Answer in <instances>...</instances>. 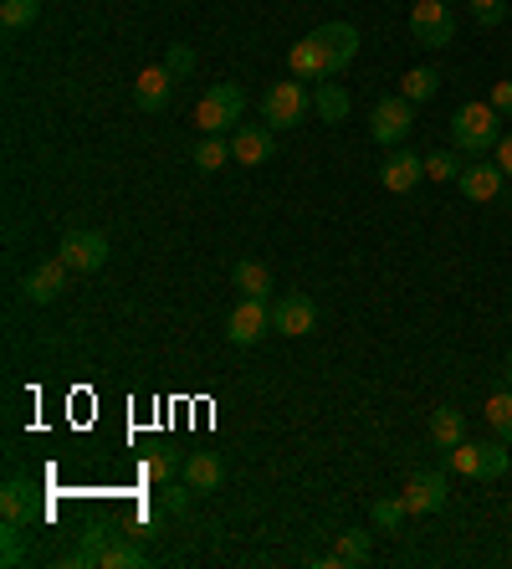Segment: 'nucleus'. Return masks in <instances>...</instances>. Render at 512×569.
I'll return each instance as SVG.
<instances>
[{
  "instance_id": "10",
  "label": "nucleus",
  "mask_w": 512,
  "mask_h": 569,
  "mask_svg": "<svg viewBox=\"0 0 512 569\" xmlns=\"http://www.w3.org/2000/svg\"><path fill=\"white\" fill-rule=\"evenodd\" d=\"M57 256L73 272H98L102 262H108V237H102V231H67Z\"/></svg>"
},
{
  "instance_id": "21",
  "label": "nucleus",
  "mask_w": 512,
  "mask_h": 569,
  "mask_svg": "<svg viewBox=\"0 0 512 569\" xmlns=\"http://www.w3.org/2000/svg\"><path fill=\"white\" fill-rule=\"evenodd\" d=\"M149 555L139 549V544H129L123 534H108V544H102V555H98V569H144Z\"/></svg>"
},
{
  "instance_id": "19",
  "label": "nucleus",
  "mask_w": 512,
  "mask_h": 569,
  "mask_svg": "<svg viewBox=\"0 0 512 569\" xmlns=\"http://www.w3.org/2000/svg\"><path fill=\"white\" fill-rule=\"evenodd\" d=\"M431 441H436L440 451H451L467 441V416L456 411V405H440V411H431Z\"/></svg>"
},
{
  "instance_id": "34",
  "label": "nucleus",
  "mask_w": 512,
  "mask_h": 569,
  "mask_svg": "<svg viewBox=\"0 0 512 569\" xmlns=\"http://www.w3.org/2000/svg\"><path fill=\"white\" fill-rule=\"evenodd\" d=\"M487 103L498 108L502 119H512V77H502V83H492V98Z\"/></svg>"
},
{
  "instance_id": "20",
  "label": "nucleus",
  "mask_w": 512,
  "mask_h": 569,
  "mask_svg": "<svg viewBox=\"0 0 512 569\" xmlns=\"http://www.w3.org/2000/svg\"><path fill=\"white\" fill-rule=\"evenodd\" d=\"M231 283L241 287V298H272V272H266V262H251V256H241L231 267Z\"/></svg>"
},
{
  "instance_id": "2",
  "label": "nucleus",
  "mask_w": 512,
  "mask_h": 569,
  "mask_svg": "<svg viewBox=\"0 0 512 569\" xmlns=\"http://www.w3.org/2000/svg\"><path fill=\"white\" fill-rule=\"evenodd\" d=\"M241 113H247V92L236 83H216L205 88V98L195 103V129L200 134H236L241 129Z\"/></svg>"
},
{
  "instance_id": "36",
  "label": "nucleus",
  "mask_w": 512,
  "mask_h": 569,
  "mask_svg": "<svg viewBox=\"0 0 512 569\" xmlns=\"http://www.w3.org/2000/svg\"><path fill=\"white\" fill-rule=\"evenodd\" d=\"M492 160H498L502 175L512 180V134H502V139H498V150H492Z\"/></svg>"
},
{
  "instance_id": "23",
  "label": "nucleus",
  "mask_w": 512,
  "mask_h": 569,
  "mask_svg": "<svg viewBox=\"0 0 512 569\" xmlns=\"http://www.w3.org/2000/svg\"><path fill=\"white\" fill-rule=\"evenodd\" d=\"M369 559V534L364 528H344V534H338V544H334V555L328 559H318V565H364Z\"/></svg>"
},
{
  "instance_id": "12",
  "label": "nucleus",
  "mask_w": 512,
  "mask_h": 569,
  "mask_svg": "<svg viewBox=\"0 0 512 569\" xmlns=\"http://www.w3.org/2000/svg\"><path fill=\"white\" fill-rule=\"evenodd\" d=\"M502 180H508V175H502L498 160H471V165L461 169L456 190L467 195L471 206H487V200H498V195H502Z\"/></svg>"
},
{
  "instance_id": "26",
  "label": "nucleus",
  "mask_w": 512,
  "mask_h": 569,
  "mask_svg": "<svg viewBox=\"0 0 512 569\" xmlns=\"http://www.w3.org/2000/svg\"><path fill=\"white\" fill-rule=\"evenodd\" d=\"M436 92H440L436 67H410V73L400 77V98H410V103H425V98H436Z\"/></svg>"
},
{
  "instance_id": "32",
  "label": "nucleus",
  "mask_w": 512,
  "mask_h": 569,
  "mask_svg": "<svg viewBox=\"0 0 512 569\" xmlns=\"http://www.w3.org/2000/svg\"><path fill=\"white\" fill-rule=\"evenodd\" d=\"M179 467L175 451H154V457H144V478L149 482H170V472Z\"/></svg>"
},
{
  "instance_id": "14",
  "label": "nucleus",
  "mask_w": 512,
  "mask_h": 569,
  "mask_svg": "<svg viewBox=\"0 0 512 569\" xmlns=\"http://www.w3.org/2000/svg\"><path fill=\"white\" fill-rule=\"evenodd\" d=\"M272 150H277V139H272L266 123H241V129L231 134V160H236V165H247V169L266 165Z\"/></svg>"
},
{
  "instance_id": "31",
  "label": "nucleus",
  "mask_w": 512,
  "mask_h": 569,
  "mask_svg": "<svg viewBox=\"0 0 512 569\" xmlns=\"http://www.w3.org/2000/svg\"><path fill=\"white\" fill-rule=\"evenodd\" d=\"M164 67L175 77H190L195 73V46L190 42H170V52H164Z\"/></svg>"
},
{
  "instance_id": "7",
  "label": "nucleus",
  "mask_w": 512,
  "mask_h": 569,
  "mask_svg": "<svg viewBox=\"0 0 512 569\" xmlns=\"http://www.w3.org/2000/svg\"><path fill=\"white\" fill-rule=\"evenodd\" d=\"M266 329H272V303L266 298H241L231 308V318H226V339H231L236 349L262 344Z\"/></svg>"
},
{
  "instance_id": "4",
  "label": "nucleus",
  "mask_w": 512,
  "mask_h": 569,
  "mask_svg": "<svg viewBox=\"0 0 512 569\" xmlns=\"http://www.w3.org/2000/svg\"><path fill=\"white\" fill-rule=\"evenodd\" d=\"M307 113H313V92H307L297 77H287V83H272V88L262 92V119L277 123V129H297Z\"/></svg>"
},
{
  "instance_id": "37",
  "label": "nucleus",
  "mask_w": 512,
  "mask_h": 569,
  "mask_svg": "<svg viewBox=\"0 0 512 569\" xmlns=\"http://www.w3.org/2000/svg\"><path fill=\"white\" fill-rule=\"evenodd\" d=\"M502 375H508V385H512V354H508V360H502Z\"/></svg>"
},
{
  "instance_id": "18",
  "label": "nucleus",
  "mask_w": 512,
  "mask_h": 569,
  "mask_svg": "<svg viewBox=\"0 0 512 569\" xmlns=\"http://www.w3.org/2000/svg\"><path fill=\"white\" fill-rule=\"evenodd\" d=\"M179 472H185V482H190L195 493H216L220 482H226V462H220L216 451H190L179 462Z\"/></svg>"
},
{
  "instance_id": "38",
  "label": "nucleus",
  "mask_w": 512,
  "mask_h": 569,
  "mask_svg": "<svg viewBox=\"0 0 512 569\" xmlns=\"http://www.w3.org/2000/svg\"><path fill=\"white\" fill-rule=\"evenodd\" d=\"M446 6H451V0H446Z\"/></svg>"
},
{
  "instance_id": "29",
  "label": "nucleus",
  "mask_w": 512,
  "mask_h": 569,
  "mask_svg": "<svg viewBox=\"0 0 512 569\" xmlns=\"http://www.w3.org/2000/svg\"><path fill=\"white\" fill-rule=\"evenodd\" d=\"M461 150H436L425 154V180H461Z\"/></svg>"
},
{
  "instance_id": "17",
  "label": "nucleus",
  "mask_w": 512,
  "mask_h": 569,
  "mask_svg": "<svg viewBox=\"0 0 512 569\" xmlns=\"http://www.w3.org/2000/svg\"><path fill=\"white\" fill-rule=\"evenodd\" d=\"M0 518L6 524H36V488H31L26 478H6V488H0Z\"/></svg>"
},
{
  "instance_id": "8",
  "label": "nucleus",
  "mask_w": 512,
  "mask_h": 569,
  "mask_svg": "<svg viewBox=\"0 0 512 569\" xmlns=\"http://www.w3.org/2000/svg\"><path fill=\"white\" fill-rule=\"evenodd\" d=\"M313 42H318V52H323V73L328 77H338L353 57H359V31H353L349 21H328V26H318L313 31Z\"/></svg>"
},
{
  "instance_id": "13",
  "label": "nucleus",
  "mask_w": 512,
  "mask_h": 569,
  "mask_svg": "<svg viewBox=\"0 0 512 569\" xmlns=\"http://www.w3.org/2000/svg\"><path fill=\"white\" fill-rule=\"evenodd\" d=\"M400 497H405L410 513H440L446 503H451V488H446L440 472H415V478L400 488Z\"/></svg>"
},
{
  "instance_id": "28",
  "label": "nucleus",
  "mask_w": 512,
  "mask_h": 569,
  "mask_svg": "<svg viewBox=\"0 0 512 569\" xmlns=\"http://www.w3.org/2000/svg\"><path fill=\"white\" fill-rule=\"evenodd\" d=\"M26 565V524H6L0 528V569Z\"/></svg>"
},
{
  "instance_id": "27",
  "label": "nucleus",
  "mask_w": 512,
  "mask_h": 569,
  "mask_svg": "<svg viewBox=\"0 0 512 569\" xmlns=\"http://www.w3.org/2000/svg\"><path fill=\"white\" fill-rule=\"evenodd\" d=\"M36 15H42V0H0V26L6 31L36 26Z\"/></svg>"
},
{
  "instance_id": "33",
  "label": "nucleus",
  "mask_w": 512,
  "mask_h": 569,
  "mask_svg": "<svg viewBox=\"0 0 512 569\" xmlns=\"http://www.w3.org/2000/svg\"><path fill=\"white\" fill-rule=\"evenodd\" d=\"M471 15H477V26H498L502 15H508V0H467Z\"/></svg>"
},
{
  "instance_id": "22",
  "label": "nucleus",
  "mask_w": 512,
  "mask_h": 569,
  "mask_svg": "<svg viewBox=\"0 0 512 569\" xmlns=\"http://www.w3.org/2000/svg\"><path fill=\"white\" fill-rule=\"evenodd\" d=\"M349 92L338 88V83H318V92H313V113H318V123H344L349 119Z\"/></svg>"
},
{
  "instance_id": "30",
  "label": "nucleus",
  "mask_w": 512,
  "mask_h": 569,
  "mask_svg": "<svg viewBox=\"0 0 512 569\" xmlns=\"http://www.w3.org/2000/svg\"><path fill=\"white\" fill-rule=\"evenodd\" d=\"M369 518H374V528H400L410 518V508H405V497H380L369 508Z\"/></svg>"
},
{
  "instance_id": "1",
  "label": "nucleus",
  "mask_w": 512,
  "mask_h": 569,
  "mask_svg": "<svg viewBox=\"0 0 512 569\" xmlns=\"http://www.w3.org/2000/svg\"><path fill=\"white\" fill-rule=\"evenodd\" d=\"M502 139V113L492 103H461L451 119V144L471 160H482V154L498 150Z\"/></svg>"
},
{
  "instance_id": "25",
  "label": "nucleus",
  "mask_w": 512,
  "mask_h": 569,
  "mask_svg": "<svg viewBox=\"0 0 512 569\" xmlns=\"http://www.w3.org/2000/svg\"><path fill=\"white\" fill-rule=\"evenodd\" d=\"M482 416H487V426H492V436L512 447V385H508V390H498V395H487Z\"/></svg>"
},
{
  "instance_id": "24",
  "label": "nucleus",
  "mask_w": 512,
  "mask_h": 569,
  "mask_svg": "<svg viewBox=\"0 0 512 569\" xmlns=\"http://www.w3.org/2000/svg\"><path fill=\"white\" fill-rule=\"evenodd\" d=\"M231 165V139L226 134H205L200 144H195V169L200 175H216V169Z\"/></svg>"
},
{
  "instance_id": "16",
  "label": "nucleus",
  "mask_w": 512,
  "mask_h": 569,
  "mask_svg": "<svg viewBox=\"0 0 512 569\" xmlns=\"http://www.w3.org/2000/svg\"><path fill=\"white\" fill-rule=\"evenodd\" d=\"M421 180H425V160H421V154H410L405 144H400V150H390V160L380 165V185H384V190L410 195Z\"/></svg>"
},
{
  "instance_id": "11",
  "label": "nucleus",
  "mask_w": 512,
  "mask_h": 569,
  "mask_svg": "<svg viewBox=\"0 0 512 569\" xmlns=\"http://www.w3.org/2000/svg\"><path fill=\"white\" fill-rule=\"evenodd\" d=\"M67 277H73V267L62 256H52V262H42V267H31L21 277V293H26V303H57L67 293Z\"/></svg>"
},
{
  "instance_id": "15",
  "label": "nucleus",
  "mask_w": 512,
  "mask_h": 569,
  "mask_svg": "<svg viewBox=\"0 0 512 569\" xmlns=\"http://www.w3.org/2000/svg\"><path fill=\"white\" fill-rule=\"evenodd\" d=\"M175 83L179 77L170 73V67H144V73L133 77V103L144 108V113H164V108H170V92H175Z\"/></svg>"
},
{
  "instance_id": "9",
  "label": "nucleus",
  "mask_w": 512,
  "mask_h": 569,
  "mask_svg": "<svg viewBox=\"0 0 512 569\" xmlns=\"http://www.w3.org/2000/svg\"><path fill=\"white\" fill-rule=\"evenodd\" d=\"M272 329L287 333V339H303V333L318 329V303L307 293H282L277 308H272Z\"/></svg>"
},
{
  "instance_id": "5",
  "label": "nucleus",
  "mask_w": 512,
  "mask_h": 569,
  "mask_svg": "<svg viewBox=\"0 0 512 569\" xmlns=\"http://www.w3.org/2000/svg\"><path fill=\"white\" fill-rule=\"evenodd\" d=\"M410 36L425 46V52H440V46L456 42V15L446 0H415L410 11Z\"/></svg>"
},
{
  "instance_id": "3",
  "label": "nucleus",
  "mask_w": 512,
  "mask_h": 569,
  "mask_svg": "<svg viewBox=\"0 0 512 569\" xmlns=\"http://www.w3.org/2000/svg\"><path fill=\"white\" fill-rule=\"evenodd\" d=\"M508 462V441H461V447L446 451V467L461 478H502Z\"/></svg>"
},
{
  "instance_id": "6",
  "label": "nucleus",
  "mask_w": 512,
  "mask_h": 569,
  "mask_svg": "<svg viewBox=\"0 0 512 569\" xmlns=\"http://www.w3.org/2000/svg\"><path fill=\"white\" fill-rule=\"evenodd\" d=\"M410 129H415V103L410 98H380L374 103V113H369V134L380 139V144H390V150H400L410 139Z\"/></svg>"
},
{
  "instance_id": "35",
  "label": "nucleus",
  "mask_w": 512,
  "mask_h": 569,
  "mask_svg": "<svg viewBox=\"0 0 512 569\" xmlns=\"http://www.w3.org/2000/svg\"><path fill=\"white\" fill-rule=\"evenodd\" d=\"M190 493H195L190 482H185V488H170V497H164V508H170V513H185V508H190Z\"/></svg>"
}]
</instances>
